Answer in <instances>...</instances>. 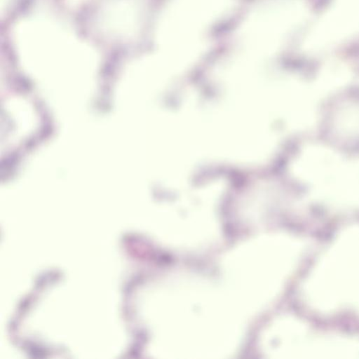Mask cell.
Here are the masks:
<instances>
[{
	"label": "cell",
	"instance_id": "obj_1",
	"mask_svg": "<svg viewBox=\"0 0 359 359\" xmlns=\"http://www.w3.org/2000/svg\"><path fill=\"white\" fill-rule=\"evenodd\" d=\"M231 5V0H171L163 22L168 48H203V35Z\"/></svg>",
	"mask_w": 359,
	"mask_h": 359
},
{
	"label": "cell",
	"instance_id": "obj_2",
	"mask_svg": "<svg viewBox=\"0 0 359 359\" xmlns=\"http://www.w3.org/2000/svg\"><path fill=\"white\" fill-rule=\"evenodd\" d=\"M294 6L275 0L257 6L242 24L237 34L238 48H279L294 24Z\"/></svg>",
	"mask_w": 359,
	"mask_h": 359
}]
</instances>
